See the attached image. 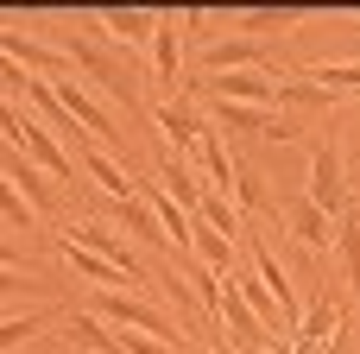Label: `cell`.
Returning <instances> with one entry per match:
<instances>
[{
    "label": "cell",
    "mask_w": 360,
    "mask_h": 354,
    "mask_svg": "<svg viewBox=\"0 0 360 354\" xmlns=\"http://www.w3.org/2000/svg\"><path fill=\"white\" fill-rule=\"evenodd\" d=\"M89 317H101V323H114V329H133V336H152V342H165V348H184V342H177V329H171V317H165V310H152L146 298L95 291V298H89Z\"/></svg>",
    "instance_id": "6da1fadb"
},
{
    "label": "cell",
    "mask_w": 360,
    "mask_h": 354,
    "mask_svg": "<svg viewBox=\"0 0 360 354\" xmlns=\"http://www.w3.org/2000/svg\"><path fill=\"white\" fill-rule=\"evenodd\" d=\"M190 89L209 101H234V108H272L278 101V76H266V70H221V76H202Z\"/></svg>",
    "instance_id": "7a4b0ae2"
},
{
    "label": "cell",
    "mask_w": 360,
    "mask_h": 354,
    "mask_svg": "<svg viewBox=\"0 0 360 354\" xmlns=\"http://www.w3.org/2000/svg\"><path fill=\"white\" fill-rule=\"evenodd\" d=\"M304 196H310L329 222L348 209V158H342V146H335V139H323V146L310 152V190H304Z\"/></svg>",
    "instance_id": "3957f363"
},
{
    "label": "cell",
    "mask_w": 360,
    "mask_h": 354,
    "mask_svg": "<svg viewBox=\"0 0 360 354\" xmlns=\"http://www.w3.org/2000/svg\"><path fill=\"white\" fill-rule=\"evenodd\" d=\"M51 89H57L63 114H70L76 127H89V133H95V146H101V152H108V146L120 139V120H114V108H108V101H95V95H89V89H82L76 76H57Z\"/></svg>",
    "instance_id": "277c9868"
},
{
    "label": "cell",
    "mask_w": 360,
    "mask_h": 354,
    "mask_svg": "<svg viewBox=\"0 0 360 354\" xmlns=\"http://www.w3.org/2000/svg\"><path fill=\"white\" fill-rule=\"evenodd\" d=\"M57 234H63V241H76V247H89L95 260L120 266V272L133 279V291H139V285H152V272L139 266V253H133V247H120V234H114V228H101V222H70V228H57Z\"/></svg>",
    "instance_id": "5b68a950"
},
{
    "label": "cell",
    "mask_w": 360,
    "mask_h": 354,
    "mask_svg": "<svg viewBox=\"0 0 360 354\" xmlns=\"http://www.w3.org/2000/svg\"><path fill=\"white\" fill-rule=\"evenodd\" d=\"M0 57H13L25 76L38 70L44 82H57V76H70V57L51 44V38H32V32H13V25H0Z\"/></svg>",
    "instance_id": "8992f818"
},
{
    "label": "cell",
    "mask_w": 360,
    "mask_h": 354,
    "mask_svg": "<svg viewBox=\"0 0 360 354\" xmlns=\"http://www.w3.org/2000/svg\"><path fill=\"white\" fill-rule=\"evenodd\" d=\"M146 51H152V82L158 89H177V70H184V19L177 13H158Z\"/></svg>",
    "instance_id": "52a82bcc"
},
{
    "label": "cell",
    "mask_w": 360,
    "mask_h": 354,
    "mask_svg": "<svg viewBox=\"0 0 360 354\" xmlns=\"http://www.w3.org/2000/svg\"><path fill=\"white\" fill-rule=\"evenodd\" d=\"M202 70H209V76H221V70H266V76H278V63L266 57V44H259V38H240V32H234V38H215V44L202 51Z\"/></svg>",
    "instance_id": "ba28073f"
},
{
    "label": "cell",
    "mask_w": 360,
    "mask_h": 354,
    "mask_svg": "<svg viewBox=\"0 0 360 354\" xmlns=\"http://www.w3.org/2000/svg\"><path fill=\"white\" fill-rule=\"evenodd\" d=\"M89 32H108L114 44H133V57L152 44V25H158V13H139V6H114V13H89L82 19Z\"/></svg>",
    "instance_id": "9c48e42d"
},
{
    "label": "cell",
    "mask_w": 360,
    "mask_h": 354,
    "mask_svg": "<svg viewBox=\"0 0 360 354\" xmlns=\"http://www.w3.org/2000/svg\"><path fill=\"white\" fill-rule=\"evenodd\" d=\"M152 127L171 139V146H184V158L202 146V133H209V120L196 114V108H184V101H152Z\"/></svg>",
    "instance_id": "30bf717a"
},
{
    "label": "cell",
    "mask_w": 360,
    "mask_h": 354,
    "mask_svg": "<svg viewBox=\"0 0 360 354\" xmlns=\"http://www.w3.org/2000/svg\"><path fill=\"white\" fill-rule=\"evenodd\" d=\"M278 215L291 222V234H297V241H304L310 253H329V247H335V222H329V215H323V209H316L310 196H291V203H285Z\"/></svg>",
    "instance_id": "8fae6325"
},
{
    "label": "cell",
    "mask_w": 360,
    "mask_h": 354,
    "mask_svg": "<svg viewBox=\"0 0 360 354\" xmlns=\"http://www.w3.org/2000/svg\"><path fill=\"white\" fill-rule=\"evenodd\" d=\"M25 120H32V114H25ZM19 152H25V158H32V165H38V171L51 177V184H70V177H76L70 152H63V146H57V133H44L38 120L25 127V146H19Z\"/></svg>",
    "instance_id": "7c38bea8"
},
{
    "label": "cell",
    "mask_w": 360,
    "mask_h": 354,
    "mask_svg": "<svg viewBox=\"0 0 360 354\" xmlns=\"http://www.w3.org/2000/svg\"><path fill=\"white\" fill-rule=\"evenodd\" d=\"M76 152H82V171L101 184V196H139V184L127 177V165H120L114 152H101L95 139H76Z\"/></svg>",
    "instance_id": "4fadbf2b"
},
{
    "label": "cell",
    "mask_w": 360,
    "mask_h": 354,
    "mask_svg": "<svg viewBox=\"0 0 360 354\" xmlns=\"http://www.w3.org/2000/svg\"><path fill=\"white\" fill-rule=\"evenodd\" d=\"M158 190H165L184 215H196V209H202V184H196L190 158H158Z\"/></svg>",
    "instance_id": "5bb4252c"
},
{
    "label": "cell",
    "mask_w": 360,
    "mask_h": 354,
    "mask_svg": "<svg viewBox=\"0 0 360 354\" xmlns=\"http://www.w3.org/2000/svg\"><path fill=\"white\" fill-rule=\"evenodd\" d=\"M190 253H196V260H202L215 279L240 272V260H234V241H221V234H215L209 222H196V215H190Z\"/></svg>",
    "instance_id": "9a60e30c"
},
{
    "label": "cell",
    "mask_w": 360,
    "mask_h": 354,
    "mask_svg": "<svg viewBox=\"0 0 360 354\" xmlns=\"http://www.w3.org/2000/svg\"><path fill=\"white\" fill-rule=\"evenodd\" d=\"M342 317H348V304L335 298V285H323V291H316V304L304 310V323H297V336H291V342H329V329H335Z\"/></svg>",
    "instance_id": "2e32d148"
},
{
    "label": "cell",
    "mask_w": 360,
    "mask_h": 354,
    "mask_svg": "<svg viewBox=\"0 0 360 354\" xmlns=\"http://www.w3.org/2000/svg\"><path fill=\"white\" fill-rule=\"evenodd\" d=\"M57 253H63V260H70V266H76V272H82L89 285H101V291H114V285H133V279H127L120 266H108V260H95L89 247H76V241H63V234H57Z\"/></svg>",
    "instance_id": "e0dca14e"
},
{
    "label": "cell",
    "mask_w": 360,
    "mask_h": 354,
    "mask_svg": "<svg viewBox=\"0 0 360 354\" xmlns=\"http://www.w3.org/2000/svg\"><path fill=\"white\" fill-rule=\"evenodd\" d=\"M291 25H304L297 6H253V13H234V32H240V38H266V32H291Z\"/></svg>",
    "instance_id": "ac0fdd59"
},
{
    "label": "cell",
    "mask_w": 360,
    "mask_h": 354,
    "mask_svg": "<svg viewBox=\"0 0 360 354\" xmlns=\"http://www.w3.org/2000/svg\"><path fill=\"white\" fill-rule=\"evenodd\" d=\"M272 114H278V108H234V101H215L209 127H215V133H259V139H266Z\"/></svg>",
    "instance_id": "d6986e66"
},
{
    "label": "cell",
    "mask_w": 360,
    "mask_h": 354,
    "mask_svg": "<svg viewBox=\"0 0 360 354\" xmlns=\"http://www.w3.org/2000/svg\"><path fill=\"white\" fill-rule=\"evenodd\" d=\"M196 158H202V171H209V184H215V196H234V158H228V139L209 127L202 133V146H196Z\"/></svg>",
    "instance_id": "ffe728a7"
},
{
    "label": "cell",
    "mask_w": 360,
    "mask_h": 354,
    "mask_svg": "<svg viewBox=\"0 0 360 354\" xmlns=\"http://www.w3.org/2000/svg\"><path fill=\"white\" fill-rule=\"evenodd\" d=\"M108 215H114L127 234H139V241H165V228H158V215L146 209V196H108Z\"/></svg>",
    "instance_id": "44dd1931"
},
{
    "label": "cell",
    "mask_w": 360,
    "mask_h": 354,
    "mask_svg": "<svg viewBox=\"0 0 360 354\" xmlns=\"http://www.w3.org/2000/svg\"><path fill=\"white\" fill-rule=\"evenodd\" d=\"M63 336L76 342V348H95V354H120V329H108L101 317H63Z\"/></svg>",
    "instance_id": "7402d4cb"
},
{
    "label": "cell",
    "mask_w": 360,
    "mask_h": 354,
    "mask_svg": "<svg viewBox=\"0 0 360 354\" xmlns=\"http://www.w3.org/2000/svg\"><path fill=\"white\" fill-rule=\"evenodd\" d=\"M304 82H316L329 101L335 95H360V57L354 63H304Z\"/></svg>",
    "instance_id": "603a6c76"
},
{
    "label": "cell",
    "mask_w": 360,
    "mask_h": 354,
    "mask_svg": "<svg viewBox=\"0 0 360 354\" xmlns=\"http://www.w3.org/2000/svg\"><path fill=\"white\" fill-rule=\"evenodd\" d=\"M335 247H342V272H348V285L360 291V203H348V209H342Z\"/></svg>",
    "instance_id": "cb8c5ba5"
},
{
    "label": "cell",
    "mask_w": 360,
    "mask_h": 354,
    "mask_svg": "<svg viewBox=\"0 0 360 354\" xmlns=\"http://www.w3.org/2000/svg\"><path fill=\"white\" fill-rule=\"evenodd\" d=\"M278 114L285 108H297V114H316V108H329V95L316 89V82H304V76H278V101H272Z\"/></svg>",
    "instance_id": "d4e9b609"
},
{
    "label": "cell",
    "mask_w": 360,
    "mask_h": 354,
    "mask_svg": "<svg viewBox=\"0 0 360 354\" xmlns=\"http://www.w3.org/2000/svg\"><path fill=\"white\" fill-rule=\"evenodd\" d=\"M6 177L19 184V196H25L32 209H51V196H57V190H51V177H44V171H38L32 158H19V165H6Z\"/></svg>",
    "instance_id": "484cf974"
},
{
    "label": "cell",
    "mask_w": 360,
    "mask_h": 354,
    "mask_svg": "<svg viewBox=\"0 0 360 354\" xmlns=\"http://www.w3.org/2000/svg\"><path fill=\"white\" fill-rule=\"evenodd\" d=\"M228 203H240L247 215H278V203L266 196V177H253V171H234V196H228ZM278 222H285V215H278Z\"/></svg>",
    "instance_id": "4316f807"
},
{
    "label": "cell",
    "mask_w": 360,
    "mask_h": 354,
    "mask_svg": "<svg viewBox=\"0 0 360 354\" xmlns=\"http://www.w3.org/2000/svg\"><path fill=\"white\" fill-rule=\"evenodd\" d=\"M196 222H209L221 241H240L247 234V222H240V209L228 203V196H202V209H196Z\"/></svg>",
    "instance_id": "83f0119b"
},
{
    "label": "cell",
    "mask_w": 360,
    "mask_h": 354,
    "mask_svg": "<svg viewBox=\"0 0 360 354\" xmlns=\"http://www.w3.org/2000/svg\"><path fill=\"white\" fill-rule=\"evenodd\" d=\"M44 323H51V310H25V317H6V323H0V354H6V348H19V342H32Z\"/></svg>",
    "instance_id": "f1b7e54d"
},
{
    "label": "cell",
    "mask_w": 360,
    "mask_h": 354,
    "mask_svg": "<svg viewBox=\"0 0 360 354\" xmlns=\"http://www.w3.org/2000/svg\"><path fill=\"white\" fill-rule=\"evenodd\" d=\"M0 215H6L13 228H32V215H38V209H32L25 196H19V184H13L6 171H0Z\"/></svg>",
    "instance_id": "f546056e"
},
{
    "label": "cell",
    "mask_w": 360,
    "mask_h": 354,
    "mask_svg": "<svg viewBox=\"0 0 360 354\" xmlns=\"http://www.w3.org/2000/svg\"><path fill=\"white\" fill-rule=\"evenodd\" d=\"M297 133H304V120H297V114H272V127H266V139H272V146H291Z\"/></svg>",
    "instance_id": "4dcf8cb0"
},
{
    "label": "cell",
    "mask_w": 360,
    "mask_h": 354,
    "mask_svg": "<svg viewBox=\"0 0 360 354\" xmlns=\"http://www.w3.org/2000/svg\"><path fill=\"white\" fill-rule=\"evenodd\" d=\"M323 354H360V348H354V323H348V317H342V323L329 329V342H323Z\"/></svg>",
    "instance_id": "1f68e13d"
},
{
    "label": "cell",
    "mask_w": 360,
    "mask_h": 354,
    "mask_svg": "<svg viewBox=\"0 0 360 354\" xmlns=\"http://www.w3.org/2000/svg\"><path fill=\"white\" fill-rule=\"evenodd\" d=\"M13 285H25V272H13V266H0V291H13Z\"/></svg>",
    "instance_id": "d6a6232c"
},
{
    "label": "cell",
    "mask_w": 360,
    "mask_h": 354,
    "mask_svg": "<svg viewBox=\"0 0 360 354\" xmlns=\"http://www.w3.org/2000/svg\"><path fill=\"white\" fill-rule=\"evenodd\" d=\"M259 354H291V336H272V342H266Z\"/></svg>",
    "instance_id": "836d02e7"
},
{
    "label": "cell",
    "mask_w": 360,
    "mask_h": 354,
    "mask_svg": "<svg viewBox=\"0 0 360 354\" xmlns=\"http://www.w3.org/2000/svg\"><path fill=\"white\" fill-rule=\"evenodd\" d=\"M0 266H13V272H19V247H6V241H0Z\"/></svg>",
    "instance_id": "e575fe53"
}]
</instances>
